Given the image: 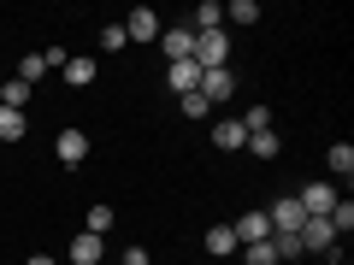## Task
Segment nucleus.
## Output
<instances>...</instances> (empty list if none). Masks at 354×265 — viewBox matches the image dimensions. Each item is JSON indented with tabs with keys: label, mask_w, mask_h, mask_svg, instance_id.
<instances>
[{
	"label": "nucleus",
	"mask_w": 354,
	"mask_h": 265,
	"mask_svg": "<svg viewBox=\"0 0 354 265\" xmlns=\"http://www.w3.org/2000/svg\"><path fill=\"white\" fill-rule=\"evenodd\" d=\"M236 124L248 130V136H254V130H272V106H248V112H242Z\"/></svg>",
	"instance_id": "aec40b11"
},
{
	"label": "nucleus",
	"mask_w": 354,
	"mask_h": 265,
	"mask_svg": "<svg viewBox=\"0 0 354 265\" xmlns=\"http://www.w3.org/2000/svg\"><path fill=\"white\" fill-rule=\"evenodd\" d=\"M53 153H59V165H83L88 159V136H83V130H59Z\"/></svg>",
	"instance_id": "0eeeda50"
},
{
	"label": "nucleus",
	"mask_w": 354,
	"mask_h": 265,
	"mask_svg": "<svg viewBox=\"0 0 354 265\" xmlns=\"http://www.w3.org/2000/svg\"><path fill=\"white\" fill-rule=\"evenodd\" d=\"M207 253H225V259L236 253V236H230V224H213V230H207Z\"/></svg>",
	"instance_id": "f3484780"
},
{
	"label": "nucleus",
	"mask_w": 354,
	"mask_h": 265,
	"mask_svg": "<svg viewBox=\"0 0 354 265\" xmlns=\"http://www.w3.org/2000/svg\"><path fill=\"white\" fill-rule=\"evenodd\" d=\"M30 265H53V259H48V253H30Z\"/></svg>",
	"instance_id": "bb28decb"
},
{
	"label": "nucleus",
	"mask_w": 354,
	"mask_h": 265,
	"mask_svg": "<svg viewBox=\"0 0 354 265\" xmlns=\"http://www.w3.org/2000/svg\"><path fill=\"white\" fill-rule=\"evenodd\" d=\"M118 265H148V248H124V253H118Z\"/></svg>",
	"instance_id": "a878e982"
},
{
	"label": "nucleus",
	"mask_w": 354,
	"mask_h": 265,
	"mask_svg": "<svg viewBox=\"0 0 354 265\" xmlns=\"http://www.w3.org/2000/svg\"><path fill=\"white\" fill-rule=\"evenodd\" d=\"M83 230H88V236H106V230H113V206H88Z\"/></svg>",
	"instance_id": "6ab92c4d"
},
{
	"label": "nucleus",
	"mask_w": 354,
	"mask_h": 265,
	"mask_svg": "<svg viewBox=\"0 0 354 265\" xmlns=\"http://www.w3.org/2000/svg\"><path fill=\"white\" fill-rule=\"evenodd\" d=\"M325 165H330L337 177H348V171H354V148H348V141H337V148L325 153Z\"/></svg>",
	"instance_id": "a211bd4d"
},
{
	"label": "nucleus",
	"mask_w": 354,
	"mask_h": 265,
	"mask_svg": "<svg viewBox=\"0 0 354 265\" xmlns=\"http://www.w3.org/2000/svg\"><path fill=\"white\" fill-rule=\"evenodd\" d=\"M101 48H106V53L124 48V24H106V30H101Z\"/></svg>",
	"instance_id": "b1692460"
},
{
	"label": "nucleus",
	"mask_w": 354,
	"mask_h": 265,
	"mask_svg": "<svg viewBox=\"0 0 354 265\" xmlns=\"http://www.w3.org/2000/svg\"><path fill=\"white\" fill-rule=\"evenodd\" d=\"M242 141H248V130H242L236 118H218V124H213V148H225V153H236Z\"/></svg>",
	"instance_id": "ddd939ff"
},
{
	"label": "nucleus",
	"mask_w": 354,
	"mask_h": 265,
	"mask_svg": "<svg viewBox=\"0 0 354 265\" xmlns=\"http://www.w3.org/2000/svg\"><path fill=\"white\" fill-rule=\"evenodd\" d=\"M30 95H36V88H30L24 77H0V106H12V112H24V106H30Z\"/></svg>",
	"instance_id": "9b49d317"
},
{
	"label": "nucleus",
	"mask_w": 354,
	"mask_h": 265,
	"mask_svg": "<svg viewBox=\"0 0 354 265\" xmlns=\"http://www.w3.org/2000/svg\"><path fill=\"white\" fill-rule=\"evenodd\" d=\"M160 18H153V6H136V12L124 18V41H160Z\"/></svg>",
	"instance_id": "423d86ee"
},
{
	"label": "nucleus",
	"mask_w": 354,
	"mask_h": 265,
	"mask_svg": "<svg viewBox=\"0 0 354 265\" xmlns=\"http://www.w3.org/2000/svg\"><path fill=\"white\" fill-rule=\"evenodd\" d=\"M242 148H248L254 159H278V148H283V141H278V130H254V136L242 141Z\"/></svg>",
	"instance_id": "2eb2a0df"
},
{
	"label": "nucleus",
	"mask_w": 354,
	"mask_h": 265,
	"mask_svg": "<svg viewBox=\"0 0 354 265\" xmlns=\"http://www.w3.org/2000/svg\"><path fill=\"white\" fill-rule=\"evenodd\" d=\"M95 71H101V65H95V59H83V53H71V59H65V83H71V88H88V83H95Z\"/></svg>",
	"instance_id": "f8f14e48"
},
{
	"label": "nucleus",
	"mask_w": 354,
	"mask_h": 265,
	"mask_svg": "<svg viewBox=\"0 0 354 265\" xmlns=\"http://www.w3.org/2000/svg\"><path fill=\"white\" fill-rule=\"evenodd\" d=\"M342 195H337V183H307L301 195H295V206H301L307 218H330V206H337Z\"/></svg>",
	"instance_id": "f03ea898"
},
{
	"label": "nucleus",
	"mask_w": 354,
	"mask_h": 265,
	"mask_svg": "<svg viewBox=\"0 0 354 265\" xmlns=\"http://www.w3.org/2000/svg\"><path fill=\"white\" fill-rule=\"evenodd\" d=\"M248 265H278V253H272V242H248Z\"/></svg>",
	"instance_id": "5701e85b"
},
{
	"label": "nucleus",
	"mask_w": 354,
	"mask_h": 265,
	"mask_svg": "<svg viewBox=\"0 0 354 265\" xmlns=\"http://www.w3.org/2000/svg\"><path fill=\"white\" fill-rule=\"evenodd\" d=\"M301 206H295V195H283V201H272V213H266V224H272V236H295L301 230Z\"/></svg>",
	"instance_id": "7ed1b4c3"
},
{
	"label": "nucleus",
	"mask_w": 354,
	"mask_h": 265,
	"mask_svg": "<svg viewBox=\"0 0 354 265\" xmlns=\"http://www.w3.org/2000/svg\"><path fill=\"white\" fill-rule=\"evenodd\" d=\"M101 265H118V259H101Z\"/></svg>",
	"instance_id": "cd10ccee"
},
{
	"label": "nucleus",
	"mask_w": 354,
	"mask_h": 265,
	"mask_svg": "<svg viewBox=\"0 0 354 265\" xmlns=\"http://www.w3.org/2000/svg\"><path fill=\"white\" fill-rule=\"evenodd\" d=\"M106 259V236H71V265H101Z\"/></svg>",
	"instance_id": "1a4fd4ad"
},
{
	"label": "nucleus",
	"mask_w": 354,
	"mask_h": 265,
	"mask_svg": "<svg viewBox=\"0 0 354 265\" xmlns=\"http://www.w3.org/2000/svg\"><path fill=\"white\" fill-rule=\"evenodd\" d=\"M41 71H48V59H41V53H24V59H18V71H12V77H24V83L36 88V77H41Z\"/></svg>",
	"instance_id": "412c9836"
},
{
	"label": "nucleus",
	"mask_w": 354,
	"mask_h": 265,
	"mask_svg": "<svg viewBox=\"0 0 354 265\" xmlns=\"http://www.w3.org/2000/svg\"><path fill=\"white\" fill-rule=\"evenodd\" d=\"M165 83H171V88H177V101H183V95H195V88H201V65H195V59L165 65Z\"/></svg>",
	"instance_id": "9d476101"
},
{
	"label": "nucleus",
	"mask_w": 354,
	"mask_h": 265,
	"mask_svg": "<svg viewBox=\"0 0 354 265\" xmlns=\"http://www.w3.org/2000/svg\"><path fill=\"white\" fill-rule=\"evenodd\" d=\"M225 18H230V24H254V18H260V6H254V0H230Z\"/></svg>",
	"instance_id": "4be33fe9"
},
{
	"label": "nucleus",
	"mask_w": 354,
	"mask_h": 265,
	"mask_svg": "<svg viewBox=\"0 0 354 265\" xmlns=\"http://www.w3.org/2000/svg\"><path fill=\"white\" fill-rule=\"evenodd\" d=\"M230 236H236V248H248V242H266V236H272V224H266V213H242L236 224H230Z\"/></svg>",
	"instance_id": "6e6552de"
},
{
	"label": "nucleus",
	"mask_w": 354,
	"mask_h": 265,
	"mask_svg": "<svg viewBox=\"0 0 354 265\" xmlns=\"http://www.w3.org/2000/svg\"><path fill=\"white\" fill-rule=\"evenodd\" d=\"M24 130H30V118H24V112L0 106V141H24Z\"/></svg>",
	"instance_id": "dca6fc26"
},
{
	"label": "nucleus",
	"mask_w": 354,
	"mask_h": 265,
	"mask_svg": "<svg viewBox=\"0 0 354 265\" xmlns=\"http://www.w3.org/2000/svg\"><path fill=\"white\" fill-rule=\"evenodd\" d=\"M183 112H189V118H207L213 106H207V101H201V88H195V95H183Z\"/></svg>",
	"instance_id": "393cba45"
},
{
	"label": "nucleus",
	"mask_w": 354,
	"mask_h": 265,
	"mask_svg": "<svg viewBox=\"0 0 354 265\" xmlns=\"http://www.w3.org/2000/svg\"><path fill=\"white\" fill-rule=\"evenodd\" d=\"M225 59H230V36L225 30H201V36H195V65H201V71H218Z\"/></svg>",
	"instance_id": "f257e3e1"
},
{
	"label": "nucleus",
	"mask_w": 354,
	"mask_h": 265,
	"mask_svg": "<svg viewBox=\"0 0 354 265\" xmlns=\"http://www.w3.org/2000/svg\"><path fill=\"white\" fill-rule=\"evenodd\" d=\"M189 30H195V36H201V30H225V6H218V0H201L195 18H189Z\"/></svg>",
	"instance_id": "4468645a"
},
{
	"label": "nucleus",
	"mask_w": 354,
	"mask_h": 265,
	"mask_svg": "<svg viewBox=\"0 0 354 265\" xmlns=\"http://www.w3.org/2000/svg\"><path fill=\"white\" fill-rule=\"evenodd\" d=\"M160 48H165V59H171V65L195 59V30H189V24H177V30H160Z\"/></svg>",
	"instance_id": "20e7f679"
},
{
	"label": "nucleus",
	"mask_w": 354,
	"mask_h": 265,
	"mask_svg": "<svg viewBox=\"0 0 354 265\" xmlns=\"http://www.w3.org/2000/svg\"><path fill=\"white\" fill-rule=\"evenodd\" d=\"M230 95H236V77H230V65H218V71H201V101H207V106L230 101Z\"/></svg>",
	"instance_id": "39448f33"
}]
</instances>
